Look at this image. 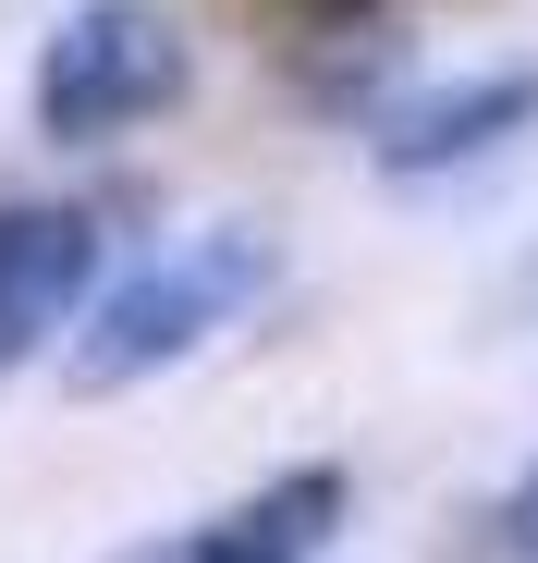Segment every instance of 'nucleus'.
<instances>
[{"label": "nucleus", "instance_id": "7ed1b4c3", "mask_svg": "<svg viewBox=\"0 0 538 563\" xmlns=\"http://www.w3.org/2000/svg\"><path fill=\"white\" fill-rule=\"evenodd\" d=\"M355 147H368V172L404 184V197H428V184H466V172L538 147V62L416 74V86H392V99L355 123Z\"/></svg>", "mask_w": 538, "mask_h": 563}, {"label": "nucleus", "instance_id": "f03ea898", "mask_svg": "<svg viewBox=\"0 0 538 563\" xmlns=\"http://www.w3.org/2000/svg\"><path fill=\"white\" fill-rule=\"evenodd\" d=\"M184 99H197V25L171 0H61L25 49V135L61 159L135 147Z\"/></svg>", "mask_w": 538, "mask_h": 563}, {"label": "nucleus", "instance_id": "20e7f679", "mask_svg": "<svg viewBox=\"0 0 538 563\" xmlns=\"http://www.w3.org/2000/svg\"><path fill=\"white\" fill-rule=\"evenodd\" d=\"M111 197H0V380L74 343L86 295L123 269Z\"/></svg>", "mask_w": 538, "mask_h": 563}, {"label": "nucleus", "instance_id": "f257e3e1", "mask_svg": "<svg viewBox=\"0 0 538 563\" xmlns=\"http://www.w3.org/2000/svg\"><path fill=\"white\" fill-rule=\"evenodd\" d=\"M269 295H282V233L221 209V221H184L147 257H123L99 295H86V319H74V343L49 367H61L74 405H123V393L171 380V367H197L221 331H245Z\"/></svg>", "mask_w": 538, "mask_h": 563}, {"label": "nucleus", "instance_id": "39448f33", "mask_svg": "<svg viewBox=\"0 0 538 563\" xmlns=\"http://www.w3.org/2000/svg\"><path fill=\"white\" fill-rule=\"evenodd\" d=\"M343 515H355V478H343L330 453H306V465H269L257 490L209 503L197 527H171L159 563H330Z\"/></svg>", "mask_w": 538, "mask_h": 563}]
</instances>
